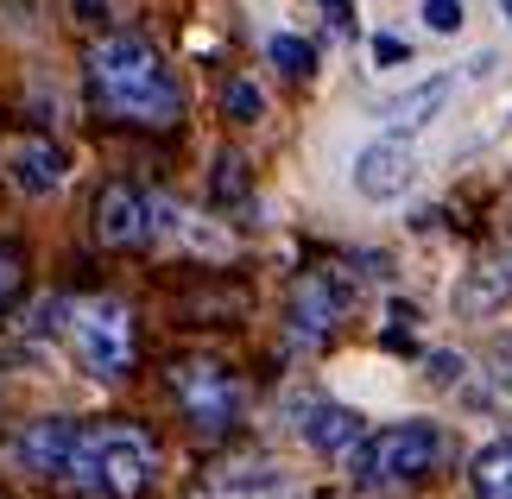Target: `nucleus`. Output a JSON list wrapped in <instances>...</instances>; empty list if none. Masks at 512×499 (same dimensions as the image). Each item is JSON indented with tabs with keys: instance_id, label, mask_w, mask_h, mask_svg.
<instances>
[{
	"instance_id": "nucleus-22",
	"label": "nucleus",
	"mask_w": 512,
	"mask_h": 499,
	"mask_svg": "<svg viewBox=\"0 0 512 499\" xmlns=\"http://www.w3.org/2000/svg\"><path fill=\"white\" fill-rule=\"evenodd\" d=\"M405 57H411L405 38H373V64H405Z\"/></svg>"
},
{
	"instance_id": "nucleus-12",
	"label": "nucleus",
	"mask_w": 512,
	"mask_h": 499,
	"mask_svg": "<svg viewBox=\"0 0 512 499\" xmlns=\"http://www.w3.org/2000/svg\"><path fill=\"white\" fill-rule=\"evenodd\" d=\"M361 436H367L361 411H348V405H304V443L317 455H348Z\"/></svg>"
},
{
	"instance_id": "nucleus-6",
	"label": "nucleus",
	"mask_w": 512,
	"mask_h": 499,
	"mask_svg": "<svg viewBox=\"0 0 512 499\" xmlns=\"http://www.w3.org/2000/svg\"><path fill=\"white\" fill-rule=\"evenodd\" d=\"M0 177L19 190V196H32V203H45V196L64 190V177H70V158L51 146L45 133H19V139H0Z\"/></svg>"
},
{
	"instance_id": "nucleus-1",
	"label": "nucleus",
	"mask_w": 512,
	"mask_h": 499,
	"mask_svg": "<svg viewBox=\"0 0 512 499\" xmlns=\"http://www.w3.org/2000/svg\"><path fill=\"white\" fill-rule=\"evenodd\" d=\"M89 89L127 127H177V114H184V89H177L165 57L140 32H102L95 38L89 45Z\"/></svg>"
},
{
	"instance_id": "nucleus-14",
	"label": "nucleus",
	"mask_w": 512,
	"mask_h": 499,
	"mask_svg": "<svg viewBox=\"0 0 512 499\" xmlns=\"http://www.w3.org/2000/svg\"><path fill=\"white\" fill-rule=\"evenodd\" d=\"M468 481H475L481 499H512V436H500V443H487V449L475 455Z\"/></svg>"
},
{
	"instance_id": "nucleus-26",
	"label": "nucleus",
	"mask_w": 512,
	"mask_h": 499,
	"mask_svg": "<svg viewBox=\"0 0 512 499\" xmlns=\"http://www.w3.org/2000/svg\"><path fill=\"white\" fill-rule=\"evenodd\" d=\"M310 499H336V493H310Z\"/></svg>"
},
{
	"instance_id": "nucleus-17",
	"label": "nucleus",
	"mask_w": 512,
	"mask_h": 499,
	"mask_svg": "<svg viewBox=\"0 0 512 499\" xmlns=\"http://www.w3.org/2000/svg\"><path fill=\"white\" fill-rule=\"evenodd\" d=\"M247 196V165L234 152H222L215 158V203H241Z\"/></svg>"
},
{
	"instance_id": "nucleus-13",
	"label": "nucleus",
	"mask_w": 512,
	"mask_h": 499,
	"mask_svg": "<svg viewBox=\"0 0 512 499\" xmlns=\"http://www.w3.org/2000/svg\"><path fill=\"white\" fill-rule=\"evenodd\" d=\"M443 102H449V76H430V83L392 95V102H386V127H392V133H418Z\"/></svg>"
},
{
	"instance_id": "nucleus-25",
	"label": "nucleus",
	"mask_w": 512,
	"mask_h": 499,
	"mask_svg": "<svg viewBox=\"0 0 512 499\" xmlns=\"http://www.w3.org/2000/svg\"><path fill=\"white\" fill-rule=\"evenodd\" d=\"M0 379H7V354H0Z\"/></svg>"
},
{
	"instance_id": "nucleus-8",
	"label": "nucleus",
	"mask_w": 512,
	"mask_h": 499,
	"mask_svg": "<svg viewBox=\"0 0 512 499\" xmlns=\"http://www.w3.org/2000/svg\"><path fill=\"white\" fill-rule=\"evenodd\" d=\"M348 304L354 297H348V285L336 272H304L298 291H291V335H298V342H323V335L348 316Z\"/></svg>"
},
{
	"instance_id": "nucleus-20",
	"label": "nucleus",
	"mask_w": 512,
	"mask_h": 499,
	"mask_svg": "<svg viewBox=\"0 0 512 499\" xmlns=\"http://www.w3.org/2000/svg\"><path fill=\"white\" fill-rule=\"evenodd\" d=\"M462 379V354H430V386H456Z\"/></svg>"
},
{
	"instance_id": "nucleus-24",
	"label": "nucleus",
	"mask_w": 512,
	"mask_h": 499,
	"mask_svg": "<svg viewBox=\"0 0 512 499\" xmlns=\"http://www.w3.org/2000/svg\"><path fill=\"white\" fill-rule=\"evenodd\" d=\"M70 7H76L83 26H102V19H108V0H70Z\"/></svg>"
},
{
	"instance_id": "nucleus-2",
	"label": "nucleus",
	"mask_w": 512,
	"mask_h": 499,
	"mask_svg": "<svg viewBox=\"0 0 512 499\" xmlns=\"http://www.w3.org/2000/svg\"><path fill=\"white\" fill-rule=\"evenodd\" d=\"M152 468H159V449L140 424H102V430H83L76 436V455H70V474L83 493L95 499H140Z\"/></svg>"
},
{
	"instance_id": "nucleus-11",
	"label": "nucleus",
	"mask_w": 512,
	"mask_h": 499,
	"mask_svg": "<svg viewBox=\"0 0 512 499\" xmlns=\"http://www.w3.org/2000/svg\"><path fill=\"white\" fill-rule=\"evenodd\" d=\"M506 304H512V259H481V266L462 272V285H456V316L462 323L500 316Z\"/></svg>"
},
{
	"instance_id": "nucleus-10",
	"label": "nucleus",
	"mask_w": 512,
	"mask_h": 499,
	"mask_svg": "<svg viewBox=\"0 0 512 499\" xmlns=\"http://www.w3.org/2000/svg\"><path fill=\"white\" fill-rule=\"evenodd\" d=\"M95 241L102 247H146V196L133 184H102V196H95Z\"/></svg>"
},
{
	"instance_id": "nucleus-15",
	"label": "nucleus",
	"mask_w": 512,
	"mask_h": 499,
	"mask_svg": "<svg viewBox=\"0 0 512 499\" xmlns=\"http://www.w3.org/2000/svg\"><path fill=\"white\" fill-rule=\"evenodd\" d=\"M64 323H70V297H38L19 329H26L32 342H45V335H64Z\"/></svg>"
},
{
	"instance_id": "nucleus-7",
	"label": "nucleus",
	"mask_w": 512,
	"mask_h": 499,
	"mask_svg": "<svg viewBox=\"0 0 512 499\" xmlns=\"http://www.w3.org/2000/svg\"><path fill=\"white\" fill-rule=\"evenodd\" d=\"M411 184H418V152L405 146V133L373 139V146L354 158V190H361L367 203H392V196H405Z\"/></svg>"
},
{
	"instance_id": "nucleus-18",
	"label": "nucleus",
	"mask_w": 512,
	"mask_h": 499,
	"mask_svg": "<svg viewBox=\"0 0 512 499\" xmlns=\"http://www.w3.org/2000/svg\"><path fill=\"white\" fill-rule=\"evenodd\" d=\"M222 108H228V121H260V114H266V95L253 89V83H228Z\"/></svg>"
},
{
	"instance_id": "nucleus-19",
	"label": "nucleus",
	"mask_w": 512,
	"mask_h": 499,
	"mask_svg": "<svg viewBox=\"0 0 512 499\" xmlns=\"http://www.w3.org/2000/svg\"><path fill=\"white\" fill-rule=\"evenodd\" d=\"M424 26L430 32H462V0H424Z\"/></svg>"
},
{
	"instance_id": "nucleus-3",
	"label": "nucleus",
	"mask_w": 512,
	"mask_h": 499,
	"mask_svg": "<svg viewBox=\"0 0 512 499\" xmlns=\"http://www.w3.org/2000/svg\"><path fill=\"white\" fill-rule=\"evenodd\" d=\"M443 455V436L430 424H392L380 436H361L348 449V468H354V487L380 493V487H405V481H424Z\"/></svg>"
},
{
	"instance_id": "nucleus-16",
	"label": "nucleus",
	"mask_w": 512,
	"mask_h": 499,
	"mask_svg": "<svg viewBox=\"0 0 512 499\" xmlns=\"http://www.w3.org/2000/svg\"><path fill=\"white\" fill-rule=\"evenodd\" d=\"M266 51H272V64H279L285 76H310V70H317V51H310L298 32H272Z\"/></svg>"
},
{
	"instance_id": "nucleus-21",
	"label": "nucleus",
	"mask_w": 512,
	"mask_h": 499,
	"mask_svg": "<svg viewBox=\"0 0 512 499\" xmlns=\"http://www.w3.org/2000/svg\"><path fill=\"white\" fill-rule=\"evenodd\" d=\"M13 291H19V253H13V247H0V304H7Z\"/></svg>"
},
{
	"instance_id": "nucleus-4",
	"label": "nucleus",
	"mask_w": 512,
	"mask_h": 499,
	"mask_svg": "<svg viewBox=\"0 0 512 499\" xmlns=\"http://www.w3.org/2000/svg\"><path fill=\"white\" fill-rule=\"evenodd\" d=\"M64 335L95 379H121L133 367V310L121 297H70Z\"/></svg>"
},
{
	"instance_id": "nucleus-23",
	"label": "nucleus",
	"mask_w": 512,
	"mask_h": 499,
	"mask_svg": "<svg viewBox=\"0 0 512 499\" xmlns=\"http://www.w3.org/2000/svg\"><path fill=\"white\" fill-rule=\"evenodd\" d=\"M323 13H329V26H336V32L354 26V0H323Z\"/></svg>"
},
{
	"instance_id": "nucleus-9",
	"label": "nucleus",
	"mask_w": 512,
	"mask_h": 499,
	"mask_svg": "<svg viewBox=\"0 0 512 499\" xmlns=\"http://www.w3.org/2000/svg\"><path fill=\"white\" fill-rule=\"evenodd\" d=\"M76 436H83V424H70V417H38V424L19 430V468L38 474V481H64L70 474V455H76Z\"/></svg>"
},
{
	"instance_id": "nucleus-5",
	"label": "nucleus",
	"mask_w": 512,
	"mask_h": 499,
	"mask_svg": "<svg viewBox=\"0 0 512 499\" xmlns=\"http://www.w3.org/2000/svg\"><path fill=\"white\" fill-rule=\"evenodd\" d=\"M171 392H177V405H184L190 430H203V436H222L234 417H241V379L228 367H215V361L171 367Z\"/></svg>"
},
{
	"instance_id": "nucleus-27",
	"label": "nucleus",
	"mask_w": 512,
	"mask_h": 499,
	"mask_svg": "<svg viewBox=\"0 0 512 499\" xmlns=\"http://www.w3.org/2000/svg\"><path fill=\"white\" fill-rule=\"evenodd\" d=\"M506 19H512V0H506Z\"/></svg>"
}]
</instances>
